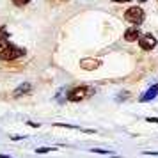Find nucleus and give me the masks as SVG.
<instances>
[{
  "label": "nucleus",
  "instance_id": "17",
  "mask_svg": "<svg viewBox=\"0 0 158 158\" xmlns=\"http://www.w3.org/2000/svg\"><path fill=\"white\" fill-rule=\"evenodd\" d=\"M112 2H117V4H121V2H131V0H112Z\"/></svg>",
  "mask_w": 158,
  "mask_h": 158
},
{
  "label": "nucleus",
  "instance_id": "14",
  "mask_svg": "<svg viewBox=\"0 0 158 158\" xmlns=\"http://www.w3.org/2000/svg\"><path fill=\"white\" fill-rule=\"evenodd\" d=\"M27 124H29V126H32V128H39V126H41V124H37V123H32V121H27Z\"/></svg>",
  "mask_w": 158,
  "mask_h": 158
},
{
  "label": "nucleus",
  "instance_id": "10",
  "mask_svg": "<svg viewBox=\"0 0 158 158\" xmlns=\"http://www.w3.org/2000/svg\"><path fill=\"white\" fill-rule=\"evenodd\" d=\"M11 2H13L15 6H18V7H22V6H27L30 0H11Z\"/></svg>",
  "mask_w": 158,
  "mask_h": 158
},
{
  "label": "nucleus",
  "instance_id": "7",
  "mask_svg": "<svg viewBox=\"0 0 158 158\" xmlns=\"http://www.w3.org/2000/svg\"><path fill=\"white\" fill-rule=\"evenodd\" d=\"M158 96V84H155V85H151L146 93L142 94V98H140V101L142 103H146V101H149V100H153V98H156Z\"/></svg>",
  "mask_w": 158,
  "mask_h": 158
},
{
  "label": "nucleus",
  "instance_id": "6",
  "mask_svg": "<svg viewBox=\"0 0 158 158\" xmlns=\"http://www.w3.org/2000/svg\"><path fill=\"white\" fill-rule=\"evenodd\" d=\"M98 66H101V60L100 59H84L80 60V68L85 69V71H93V69H98Z\"/></svg>",
  "mask_w": 158,
  "mask_h": 158
},
{
  "label": "nucleus",
  "instance_id": "11",
  "mask_svg": "<svg viewBox=\"0 0 158 158\" xmlns=\"http://www.w3.org/2000/svg\"><path fill=\"white\" fill-rule=\"evenodd\" d=\"M93 153H98V155H112L110 151H107V149H98V148H93Z\"/></svg>",
  "mask_w": 158,
  "mask_h": 158
},
{
  "label": "nucleus",
  "instance_id": "9",
  "mask_svg": "<svg viewBox=\"0 0 158 158\" xmlns=\"http://www.w3.org/2000/svg\"><path fill=\"white\" fill-rule=\"evenodd\" d=\"M53 151V148H37L36 153L37 155H44V153H52Z\"/></svg>",
  "mask_w": 158,
  "mask_h": 158
},
{
  "label": "nucleus",
  "instance_id": "8",
  "mask_svg": "<svg viewBox=\"0 0 158 158\" xmlns=\"http://www.w3.org/2000/svg\"><path fill=\"white\" fill-rule=\"evenodd\" d=\"M30 89H32L30 84H22L20 87H16L15 91H13V98H20V96H23V94H29Z\"/></svg>",
  "mask_w": 158,
  "mask_h": 158
},
{
  "label": "nucleus",
  "instance_id": "13",
  "mask_svg": "<svg viewBox=\"0 0 158 158\" xmlns=\"http://www.w3.org/2000/svg\"><path fill=\"white\" fill-rule=\"evenodd\" d=\"M146 121H148V123H155V124H158V117H148Z\"/></svg>",
  "mask_w": 158,
  "mask_h": 158
},
{
  "label": "nucleus",
  "instance_id": "3",
  "mask_svg": "<svg viewBox=\"0 0 158 158\" xmlns=\"http://www.w3.org/2000/svg\"><path fill=\"white\" fill-rule=\"evenodd\" d=\"M93 94H94L93 87L77 85V87H73L71 91L68 93V100H69V101H82L84 98H87V96H93Z\"/></svg>",
  "mask_w": 158,
  "mask_h": 158
},
{
  "label": "nucleus",
  "instance_id": "5",
  "mask_svg": "<svg viewBox=\"0 0 158 158\" xmlns=\"http://www.w3.org/2000/svg\"><path fill=\"white\" fill-rule=\"evenodd\" d=\"M139 39H140V29L139 27H130V29H126V32H124V41L126 43H135Z\"/></svg>",
  "mask_w": 158,
  "mask_h": 158
},
{
  "label": "nucleus",
  "instance_id": "18",
  "mask_svg": "<svg viewBox=\"0 0 158 158\" xmlns=\"http://www.w3.org/2000/svg\"><path fill=\"white\" fill-rule=\"evenodd\" d=\"M140 2H148V0H140Z\"/></svg>",
  "mask_w": 158,
  "mask_h": 158
},
{
  "label": "nucleus",
  "instance_id": "4",
  "mask_svg": "<svg viewBox=\"0 0 158 158\" xmlns=\"http://www.w3.org/2000/svg\"><path fill=\"white\" fill-rule=\"evenodd\" d=\"M139 44H140V48H142L144 52H151L155 46H156V37L153 36V34L140 36V39H139Z\"/></svg>",
  "mask_w": 158,
  "mask_h": 158
},
{
  "label": "nucleus",
  "instance_id": "1",
  "mask_svg": "<svg viewBox=\"0 0 158 158\" xmlns=\"http://www.w3.org/2000/svg\"><path fill=\"white\" fill-rule=\"evenodd\" d=\"M25 55V50L22 48H16L13 43H9L7 39H2L0 41V57L2 60H16Z\"/></svg>",
  "mask_w": 158,
  "mask_h": 158
},
{
  "label": "nucleus",
  "instance_id": "15",
  "mask_svg": "<svg viewBox=\"0 0 158 158\" xmlns=\"http://www.w3.org/2000/svg\"><path fill=\"white\" fill-rule=\"evenodd\" d=\"M11 139H13V140H22L23 135H11Z\"/></svg>",
  "mask_w": 158,
  "mask_h": 158
},
{
  "label": "nucleus",
  "instance_id": "16",
  "mask_svg": "<svg viewBox=\"0 0 158 158\" xmlns=\"http://www.w3.org/2000/svg\"><path fill=\"white\" fill-rule=\"evenodd\" d=\"M124 96H128V93H121V94H119V98H117V100H119V101H123V100H124Z\"/></svg>",
  "mask_w": 158,
  "mask_h": 158
},
{
  "label": "nucleus",
  "instance_id": "2",
  "mask_svg": "<svg viewBox=\"0 0 158 158\" xmlns=\"http://www.w3.org/2000/svg\"><path fill=\"white\" fill-rule=\"evenodd\" d=\"M124 20L130 22V23H133V25H140V23L146 20V13H144V9L140 7V6H133V7L126 9Z\"/></svg>",
  "mask_w": 158,
  "mask_h": 158
},
{
  "label": "nucleus",
  "instance_id": "12",
  "mask_svg": "<svg viewBox=\"0 0 158 158\" xmlns=\"http://www.w3.org/2000/svg\"><path fill=\"white\" fill-rule=\"evenodd\" d=\"M68 0H50V4H55V6H59V4H66Z\"/></svg>",
  "mask_w": 158,
  "mask_h": 158
}]
</instances>
